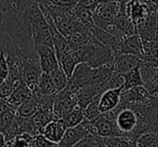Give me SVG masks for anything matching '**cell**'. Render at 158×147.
Segmentation results:
<instances>
[{"mask_svg":"<svg viewBox=\"0 0 158 147\" xmlns=\"http://www.w3.org/2000/svg\"><path fill=\"white\" fill-rule=\"evenodd\" d=\"M26 13L31 24V36L35 46L37 44L53 46L52 29L41 12L38 1H34L28 5V7L26 8Z\"/></svg>","mask_w":158,"mask_h":147,"instance_id":"1","label":"cell"},{"mask_svg":"<svg viewBox=\"0 0 158 147\" xmlns=\"http://www.w3.org/2000/svg\"><path fill=\"white\" fill-rule=\"evenodd\" d=\"M91 35V34H90ZM80 59V63L84 62L90 65L92 68L100 67L104 65H113L115 59V52L110 48L102 46L99 42L92 39L80 48L75 49Z\"/></svg>","mask_w":158,"mask_h":147,"instance_id":"2","label":"cell"},{"mask_svg":"<svg viewBox=\"0 0 158 147\" xmlns=\"http://www.w3.org/2000/svg\"><path fill=\"white\" fill-rule=\"evenodd\" d=\"M120 11V6L117 1L99 5L93 13L94 25L107 31H112L114 28V22Z\"/></svg>","mask_w":158,"mask_h":147,"instance_id":"3","label":"cell"},{"mask_svg":"<svg viewBox=\"0 0 158 147\" xmlns=\"http://www.w3.org/2000/svg\"><path fill=\"white\" fill-rule=\"evenodd\" d=\"M116 112V125L119 131L121 132L123 137L130 138L131 134L135 130L139 122V118L136 112L131 107H120L117 106L115 108Z\"/></svg>","mask_w":158,"mask_h":147,"instance_id":"4","label":"cell"},{"mask_svg":"<svg viewBox=\"0 0 158 147\" xmlns=\"http://www.w3.org/2000/svg\"><path fill=\"white\" fill-rule=\"evenodd\" d=\"M76 94L68 89L60 91L55 95L54 104H53L52 112L54 115V119H64L73 109L77 106Z\"/></svg>","mask_w":158,"mask_h":147,"instance_id":"5","label":"cell"},{"mask_svg":"<svg viewBox=\"0 0 158 147\" xmlns=\"http://www.w3.org/2000/svg\"><path fill=\"white\" fill-rule=\"evenodd\" d=\"M116 112L114 109L105 114H101L98 118L92 120L97 130L98 136L101 137H113V136H123L121 132L116 125Z\"/></svg>","mask_w":158,"mask_h":147,"instance_id":"6","label":"cell"},{"mask_svg":"<svg viewBox=\"0 0 158 147\" xmlns=\"http://www.w3.org/2000/svg\"><path fill=\"white\" fill-rule=\"evenodd\" d=\"M91 71H92V67L90 65L84 63V62L79 63L75 67L72 76L68 79V84L66 89H68L74 93H77L79 89L90 84Z\"/></svg>","mask_w":158,"mask_h":147,"instance_id":"7","label":"cell"},{"mask_svg":"<svg viewBox=\"0 0 158 147\" xmlns=\"http://www.w3.org/2000/svg\"><path fill=\"white\" fill-rule=\"evenodd\" d=\"M36 51L39 56V63L42 72L50 74L57 67H60L59 61H57L56 53L53 46H47V44H37Z\"/></svg>","mask_w":158,"mask_h":147,"instance_id":"8","label":"cell"},{"mask_svg":"<svg viewBox=\"0 0 158 147\" xmlns=\"http://www.w3.org/2000/svg\"><path fill=\"white\" fill-rule=\"evenodd\" d=\"M149 97H151V94L144 86L134 87V88L131 89L123 90L120 96V103H119L118 106L127 107V106L144 103Z\"/></svg>","mask_w":158,"mask_h":147,"instance_id":"9","label":"cell"},{"mask_svg":"<svg viewBox=\"0 0 158 147\" xmlns=\"http://www.w3.org/2000/svg\"><path fill=\"white\" fill-rule=\"evenodd\" d=\"M118 54H133L142 59L144 54V44L139 34L131 36H121Z\"/></svg>","mask_w":158,"mask_h":147,"instance_id":"10","label":"cell"},{"mask_svg":"<svg viewBox=\"0 0 158 147\" xmlns=\"http://www.w3.org/2000/svg\"><path fill=\"white\" fill-rule=\"evenodd\" d=\"M126 14L132 20L135 25L144 22L149 15L151 12H154L149 9L147 3L143 0H130L126 5Z\"/></svg>","mask_w":158,"mask_h":147,"instance_id":"11","label":"cell"},{"mask_svg":"<svg viewBox=\"0 0 158 147\" xmlns=\"http://www.w3.org/2000/svg\"><path fill=\"white\" fill-rule=\"evenodd\" d=\"M90 34L93 40H95L97 42H99L102 46H105L110 48L115 52V54L119 53V43H120V37L118 36L113 35L112 33L102 29L100 27L93 25L92 27H90Z\"/></svg>","mask_w":158,"mask_h":147,"instance_id":"12","label":"cell"},{"mask_svg":"<svg viewBox=\"0 0 158 147\" xmlns=\"http://www.w3.org/2000/svg\"><path fill=\"white\" fill-rule=\"evenodd\" d=\"M123 88L107 89L101 94L99 100V108L101 114H105L115 109L120 103V96Z\"/></svg>","mask_w":158,"mask_h":147,"instance_id":"13","label":"cell"},{"mask_svg":"<svg viewBox=\"0 0 158 147\" xmlns=\"http://www.w3.org/2000/svg\"><path fill=\"white\" fill-rule=\"evenodd\" d=\"M142 59L139 56L133 54H117L115 56L113 68L114 71L119 75H123L126 72L134 69L136 67H140Z\"/></svg>","mask_w":158,"mask_h":147,"instance_id":"14","label":"cell"},{"mask_svg":"<svg viewBox=\"0 0 158 147\" xmlns=\"http://www.w3.org/2000/svg\"><path fill=\"white\" fill-rule=\"evenodd\" d=\"M157 13L158 11L151 12L147 18L141 24L136 25L138 34L143 42L153 41L157 31Z\"/></svg>","mask_w":158,"mask_h":147,"instance_id":"15","label":"cell"},{"mask_svg":"<svg viewBox=\"0 0 158 147\" xmlns=\"http://www.w3.org/2000/svg\"><path fill=\"white\" fill-rule=\"evenodd\" d=\"M66 131V127L64 125L63 120L61 119H53L51 120L46 127L42 129L41 134L48 141L52 142L53 144H60L63 138Z\"/></svg>","mask_w":158,"mask_h":147,"instance_id":"16","label":"cell"},{"mask_svg":"<svg viewBox=\"0 0 158 147\" xmlns=\"http://www.w3.org/2000/svg\"><path fill=\"white\" fill-rule=\"evenodd\" d=\"M105 91V89L101 86H95V84H88L84 88L79 89L76 94L77 99V106L81 107L82 109L86 108L98 95L102 94Z\"/></svg>","mask_w":158,"mask_h":147,"instance_id":"17","label":"cell"},{"mask_svg":"<svg viewBox=\"0 0 158 147\" xmlns=\"http://www.w3.org/2000/svg\"><path fill=\"white\" fill-rule=\"evenodd\" d=\"M31 97H33V92L29 89V87L25 82H21L13 90L11 95L6 100V102H7L8 106L16 109L21 104L24 103L27 100L31 99Z\"/></svg>","mask_w":158,"mask_h":147,"instance_id":"18","label":"cell"},{"mask_svg":"<svg viewBox=\"0 0 158 147\" xmlns=\"http://www.w3.org/2000/svg\"><path fill=\"white\" fill-rule=\"evenodd\" d=\"M29 119H31L34 133H35V136H36V135L41 134L42 129H44L51 120L54 119V115H53L52 109L39 108L33 116L29 117Z\"/></svg>","mask_w":158,"mask_h":147,"instance_id":"19","label":"cell"},{"mask_svg":"<svg viewBox=\"0 0 158 147\" xmlns=\"http://www.w3.org/2000/svg\"><path fill=\"white\" fill-rule=\"evenodd\" d=\"M114 75V68L113 65H104L100 67L92 68L90 78V84L101 86L106 90V84Z\"/></svg>","mask_w":158,"mask_h":147,"instance_id":"20","label":"cell"},{"mask_svg":"<svg viewBox=\"0 0 158 147\" xmlns=\"http://www.w3.org/2000/svg\"><path fill=\"white\" fill-rule=\"evenodd\" d=\"M114 28L121 31L123 36H131V35L138 34L136 25L134 24L131 18L126 14V12H123V11H119V14L117 15L116 20H115Z\"/></svg>","mask_w":158,"mask_h":147,"instance_id":"21","label":"cell"},{"mask_svg":"<svg viewBox=\"0 0 158 147\" xmlns=\"http://www.w3.org/2000/svg\"><path fill=\"white\" fill-rule=\"evenodd\" d=\"M31 92H33V95H52L57 93L52 84L50 75L44 74V72L41 74L37 84L31 90Z\"/></svg>","mask_w":158,"mask_h":147,"instance_id":"22","label":"cell"},{"mask_svg":"<svg viewBox=\"0 0 158 147\" xmlns=\"http://www.w3.org/2000/svg\"><path fill=\"white\" fill-rule=\"evenodd\" d=\"M121 76L123 77V90L134 88V87L144 86L142 76H141L140 67L134 68V69L130 70V71L126 72V74H123Z\"/></svg>","mask_w":158,"mask_h":147,"instance_id":"23","label":"cell"},{"mask_svg":"<svg viewBox=\"0 0 158 147\" xmlns=\"http://www.w3.org/2000/svg\"><path fill=\"white\" fill-rule=\"evenodd\" d=\"M51 77V80H52V84L54 86L56 92H60V91L64 90V89L67 87L68 84V76L65 74L63 69L61 67H57L55 70H53L52 72L49 74Z\"/></svg>","mask_w":158,"mask_h":147,"instance_id":"24","label":"cell"},{"mask_svg":"<svg viewBox=\"0 0 158 147\" xmlns=\"http://www.w3.org/2000/svg\"><path fill=\"white\" fill-rule=\"evenodd\" d=\"M39 105H38L37 101L34 99V96L31 99L25 101L24 103H22L18 108H16V115L23 118H29L31 117L38 109H39Z\"/></svg>","mask_w":158,"mask_h":147,"instance_id":"25","label":"cell"},{"mask_svg":"<svg viewBox=\"0 0 158 147\" xmlns=\"http://www.w3.org/2000/svg\"><path fill=\"white\" fill-rule=\"evenodd\" d=\"M65 125L66 129L68 128H73L78 125L79 123H81L85 120V115H84V109L79 106H76L67 116H65V118L62 119Z\"/></svg>","mask_w":158,"mask_h":147,"instance_id":"26","label":"cell"},{"mask_svg":"<svg viewBox=\"0 0 158 147\" xmlns=\"http://www.w3.org/2000/svg\"><path fill=\"white\" fill-rule=\"evenodd\" d=\"M135 147H158V133L146 132L136 138Z\"/></svg>","mask_w":158,"mask_h":147,"instance_id":"27","label":"cell"},{"mask_svg":"<svg viewBox=\"0 0 158 147\" xmlns=\"http://www.w3.org/2000/svg\"><path fill=\"white\" fill-rule=\"evenodd\" d=\"M21 82L24 81H20V80H16L12 77H8V79L5 82L0 84V99L7 100L8 97L11 95V93L13 92V90L21 84Z\"/></svg>","mask_w":158,"mask_h":147,"instance_id":"28","label":"cell"},{"mask_svg":"<svg viewBox=\"0 0 158 147\" xmlns=\"http://www.w3.org/2000/svg\"><path fill=\"white\" fill-rule=\"evenodd\" d=\"M34 136L29 133H23L7 142V147H31Z\"/></svg>","mask_w":158,"mask_h":147,"instance_id":"29","label":"cell"},{"mask_svg":"<svg viewBox=\"0 0 158 147\" xmlns=\"http://www.w3.org/2000/svg\"><path fill=\"white\" fill-rule=\"evenodd\" d=\"M100 96L101 94L98 95L86 108H84V115H85V119L87 120H94L95 118L101 115V112H100V108H99V100H100Z\"/></svg>","mask_w":158,"mask_h":147,"instance_id":"30","label":"cell"},{"mask_svg":"<svg viewBox=\"0 0 158 147\" xmlns=\"http://www.w3.org/2000/svg\"><path fill=\"white\" fill-rule=\"evenodd\" d=\"M9 63H8L7 55L3 51H0V84L5 82L9 77Z\"/></svg>","mask_w":158,"mask_h":147,"instance_id":"31","label":"cell"},{"mask_svg":"<svg viewBox=\"0 0 158 147\" xmlns=\"http://www.w3.org/2000/svg\"><path fill=\"white\" fill-rule=\"evenodd\" d=\"M55 145L56 144H53L52 142L48 141L42 134L34 136L31 143V147H54Z\"/></svg>","mask_w":158,"mask_h":147,"instance_id":"32","label":"cell"},{"mask_svg":"<svg viewBox=\"0 0 158 147\" xmlns=\"http://www.w3.org/2000/svg\"><path fill=\"white\" fill-rule=\"evenodd\" d=\"M8 24H9V14H8V11L0 7V37L7 34Z\"/></svg>","mask_w":158,"mask_h":147,"instance_id":"33","label":"cell"},{"mask_svg":"<svg viewBox=\"0 0 158 147\" xmlns=\"http://www.w3.org/2000/svg\"><path fill=\"white\" fill-rule=\"evenodd\" d=\"M98 143L94 136H86L81 141H79L74 147H97Z\"/></svg>","mask_w":158,"mask_h":147,"instance_id":"34","label":"cell"},{"mask_svg":"<svg viewBox=\"0 0 158 147\" xmlns=\"http://www.w3.org/2000/svg\"><path fill=\"white\" fill-rule=\"evenodd\" d=\"M119 147H135V144H134V142L130 141L129 138L123 137H123H121V142H120Z\"/></svg>","mask_w":158,"mask_h":147,"instance_id":"35","label":"cell"},{"mask_svg":"<svg viewBox=\"0 0 158 147\" xmlns=\"http://www.w3.org/2000/svg\"><path fill=\"white\" fill-rule=\"evenodd\" d=\"M9 107L7 104V102H6V100L3 99H0V116L3 114V112H6V109Z\"/></svg>","mask_w":158,"mask_h":147,"instance_id":"36","label":"cell"},{"mask_svg":"<svg viewBox=\"0 0 158 147\" xmlns=\"http://www.w3.org/2000/svg\"><path fill=\"white\" fill-rule=\"evenodd\" d=\"M7 146V140H6V136L3 133L0 132V147H6Z\"/></svg>","mask_w":158,"mask_h":147,"instance_id":"37","label":"cell"},{"mask_svg":"<svg viewBox=\"0 0 158 147\" xmlns=\"http://www.w3.org/2000/svg\"><path fill=\"white\" fill-rule=\"evenodd\" d=\"M98 5H104V3H108L112 2V1H115V0H95Z\"/></svg>","mask_w":158,"mask_h":147,"instance_id":"38","label":"cell"},{"mask_svg":"<svg viewBox=\"0 0 158 147\" xmlns=\"http://www.w3.org/2000/svg\"><path fill=\"white\" fill-rule=\"evenodd\" d=\"M152 95H154V96H157V97H158V87H157V89L155 90V92H154Z\"/></svg>","mask_w":158,"mask_h":147,"instance_id":"39","label":"cell"},{"mask_svg":"<svg viewBox=\"0 0 158 147\" xmlns=\"http://www.w3.org/2000/svg\"><path fill=\"white\" fill-rule=\"evenodd\" d=\"M54 147H60V145L59 144H57V145H55V146Z\"/></svg>","mask_w":158,"mask_h":147,"instance_id":"40","label":"cell"},{"mask_svg":"<svg viewBox=\"0 0 158 147\" xmlns=\"http://www.w3.org/2000/svg\"><path fill=\"white\" fill-rule=\"evenodd\" d=\"M97 147H99V146H97Z\"/></svg>","mask_w":158,"mask_h":147,"instance_id":"41","label":"cell"}]
</instances>
